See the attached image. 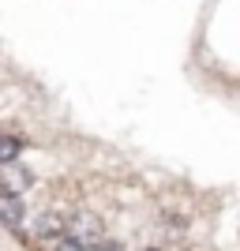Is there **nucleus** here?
Masks as SVG:
<instances>
[{
    "mask_svg": "<svg viewBox=\"0 0 240 251\" xmlns=\"http://www.w3.org/2000/svg\"><path fill=\"white\" fill-rule=\"evenodd\" d=\"M23 218H27V206H23L19 195H0V225L23 229Z\"/></svg>",
    "mask_w": 240,
    "mask_h": 251,
    "instance_id": "f257e3e1",
    "label": "nucleus"
},
{
    "mask_svg": "<svg viewBox=\"0 0 240 251\" xmlns=\"http://www.w3.org/2000/svg\"><path fill=\"white\" fill-rule=\"evenodd\" d=\"M30 184H34V176L27 169H8V173H0V195H23Z\"/></svg>",
    "mask_w": 240,
    "mask_h": 251,
    "instance_id": "f03ea898",
    "label": "nucleus"
},
{
    "mask_svg": "<svg viewBox=\"0 0 240 251\" xmlns=\"http://www.w3.org/2000/svg\"><path fill=\"white\" fill-rule=\"evenodd\" d=\"M94 236H102V221L94 218V214H79V218L72 221V240H94Z\"/></svg>",
    "mask_w": 240,
    "mask_h": 251,
    "instance_id": "7ed1b4c3",
    "label": "nucleus"
},
{
    "mask_svg": "<svg viewBox=\"0 0 240 251\" xmlns=\"http://www.w3.org/2000/svg\"><path fill=\"white\" fill-rule=\"evenodd\" d=\"M19 154H23V143H19V139L0 135V165H11V161H15Z\"/></svg>",
    "mask_w": 240,
    "mask_h": 251,
    "instance_id": "20e7f679",
    "label": "nucleus"
},
{
    "mask_svg": "<svg viewBox=\"0 0 240 251\" xmlns=\"http://www.w3.org/2000/svg\"><path fill=\"white\" fill-rule=\"evenodd\" d=\"M56 251H86L79 240H64V244H56Z\"/></svg>",
    "mask_w": 240,
    "mask_h": 251,
    "instance_id": "39448f33",
    "label": "nucleus"
},
{
    "mask_svg": "<svg viewBox=\"0 0 240 251\" xmlns=\"http://www.w3.org/2000/svg\"><path fill=\"white\" fill-rule=\"evenodd\" d=\"M94 251H124L120 244H102V248H94Z\"/></svg>",
    "mask_w": 240,
    "mask_h": 251,
    "instance_id": "423d86ee",
    "label": "nucleus"
}]
</instances>
